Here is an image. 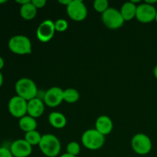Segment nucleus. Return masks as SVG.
<instances>
[{
  "mask_svg": "<svg viewBox=\"0 0 157 157\" xmlns=\"http://www.w3.org/2000/svg\"><path fill=\"white\" fill-rule=\"evenodd\" d=\"M17 95L29 101L36 98L38 88L36 84L30 78H23L18 80L15 86Z\"/></svg>",
  "mask_w": 157,
  "mask_h": 157,
  "instance_id": "obj_1",
  "label": "nucleus"
},
{
  "mask_svg": "<svg viewBox=\"0 0 157 157\" xmlns=\"http://www.w3.org/2000/svg\"><path fill=\"white\" fill-rule=\"evenodd\" d=\"M38 146L41 153L48 157H55L61 152V143L53 134L42 135Z\"/></svg>",
  "mask_w": 157,
  "mask_h": 157,
  "instance_id": "obj_2",
  "label": "nucleus"
},
{
  "mask_svg": "<svg viewBox=\"0 0 157 157\" xmlns=\"http://www.w3.org/2000/svg\"><path fill=\"white\" fill-rule=\"evenodd\" d=\"M9 48L14 54L20 55H29L32 52V42L27 36L15 35L9 39Z\"/></svg>",
  "mask_w": 157,
  "mask_h": 157,
  "instance_id": "obj_3",
  "label": "nucleus"
},
{
  "mask_svg": "<svg viewBox=\"0 0 157 157\" xmlns=\"http://www.w3.org/2000/svg\"><path fill=\"white\" fill-rule=\"evenodd\" d=\"M81 141L84 147L90 150H97L103 147L105 141L104 135L96 129H90L83 133Z\"/></svg>",
  "mask_w": 157,
  "mask_h": 157,
  "instance_id": "obj_4",
  "label": "nucleus"
},
{
  "mask_svg": "<svg viewBox=\"0 0 157 157\" xmlns=\"http://www.w3.org/2000/svg\"><path fill=\"white\" fill-rule=\"evenodd\" d=\"M102 21L104 25L110 29H118L122 27L124 19L121 13V11L113 8H109L102 13Z\"/></svg>",
  "mask_w": 157,
  "mask_h": 157,
  "instance_id": "obj_5",
  "label": "nucleus"
},
{
  "mask_svg": "<svg viewBox=\"0 0 157 157\" xmlns=\"http://www.w3.org/2000/svg\"><path fill=\"white\" fill-rule=\"evenodd\" d=\"M131 147L133 151L139 155H147L151 151L152 141L147 135L144 133H137L131 140Z\"/></svg>",
  "mask_w": 157,
  "mask_h": 157,
  "instance_id": "obj_6",
  "label": "nucleus"
},
{
  "mask_svg": "<svg viewBox=\"0 0 157 157\" xmlns=\"http://www.w3.org/2000/svg\"><path fill=\"white\" fill-rule=\"evenodd\" d=\"M66 8L68 16L75 21H83L87 15V7L81 0H72Z\"/></svg>",
  "mask_w": 157,
  "mask_h": 157,
  "instance_id": "obj_7",
  "label": "nucleus"
},
{
  "mask_svg": "<svg viewBox=\"0 0 157 157\" xmlns=\"http://www.w3.org/2000/svg\"><path fill=\"white\" fill-rule=\"evenodd\" d=\"M9 111L15 118H21L28 113V101L21 97H12L9 102Z\"/></svg>",
  "mask_w": 157,
  "mask_h": 157,
  "instance_id": "obj_8",
  "label": "nucleus"
},
{
  "mask_svg": "<svg viewBox=\"0 0 157 157\" xmlns=\"http://www.w3.org/2000/svg\"><path fill=\"white\" fill-rule=\"evenodd\" d=\"M157 10L153 6L144 2L137 6L136 18L142 23H150L156 18Z\"/></svg>",
  "mask_w": 157,
  "mask_h": 157,
  "instance_id": "obj_9",
  "label": "nucleus"
},
{
  "mask_svg": "<svg viewBox=\"0 0 157 157\" xmlns=\"http://www.w3.org/2000/svg\"><path fill=\"white\" fill-rule=\"evenodd\" d=\"M55 32V22L52 20H44L37 29V38L41 42H48L52 39Z\"/></svg>",
  "mask_w": 157,
  "mask_h": 157,
  "instance_id": "obj_10",
  "label": "nucleus"
},
{
  "mask_svg": "<svg viewBox=\"0 0 157 157\" xmlns=\"http://www.w3.org/2000/svg\"><path fill=\"white\" fill-rule=\"evenodd\" d=\"M64 101V90L58 87H51L44 94V103L50 107H56Z\"/></svg>",
  "mask_w": 157,
  "mask_h": 157,
  "instance_id": "obj_11",
  "label": "nucleus"
},
{
  "mask_svg": "<svg viewBox=\"0 0 157 157\" xmlns=\"http://www.w3.org/2000/svg\"><path fill=\"white\" fill-rule=\"evenodd\" d=\"M14 157H28L32 154V146L25 139L15 140L9 148Z\"/></svg>",
  "mask_w": 157,
  "mask_h": 157,
  "instance_id": "obj_12",
  "label": "nucleus"
},
{
  "mask_svg": "<svg viewBox=\"0 0 157 157\" xmlns=\"http://www.w3.org/2000/svg\"><path fill=\"white\" fill-rule=\"evenodd\" d=\"M44 110V104L39 98H34L28 101V114L34 118L40 117Z\"/></svg>",
  "mask_w": 157,
  "mask_h": 157,
  "instance_id": "obj_13",
  "label": "nucleus"
},
{
  "mask_svg": "<svg viewBox=\"0 0 157 157\" xmlns=\"http://www.w3.org/2000/svg\"><path fill=\"white\" fill-rule=\"evenodd\" d=\"M113 127V124L111 119L105 115L100 116L95 123V129L104 136L111 133Z\"/></svg>",
  "mask_w": 157,
  "mask_h": 157,
  "instance_id": "obj_14",
  "label": "nucleus"
},
{
  "mask_svg": "<svg viewBox=\"0 0 157 157\" xmlns=\"http://www.w3.org/2000/svg\"><path fill=\"white\" fill-rule=\"evenodd\" d=\"M136 8L137 6L131 1L127 2L123 5L121 9V13L124 21H130L136 18Z\"/></svg>",
  "mask_w": 157,
  "mask_h": 157,
  "instance_id": "obj_15",
  "label": "nucleus"
},
{
  "mask_svg": "<svg viewBox=\"0 0 157 157\" xmlns=\"http://www.w3.org/2000/svg\"><path fill=\"white\" fill-rule=\"evenodd\" d=\"M48 121L51 125L56 129H62L67 124L65 116L59 112H52L48 116Z\"/></svg>",
  "mask_w": 157,
  "mask_h": 157,
  "instance_id": "obj_16",
  "label": "nucleus"
},
{
  "mask_svg": "<svg viewBox=\"0 0 157 157\" xmlns=\"http://www.w3.org/2000/svg\"><path fill=\"white\" fill-rule=\"evenodd\" d=\"M18 125H19V127L21 130L25 131V133H28V132L36 130L37 121L35 118L32 117L29 115H25L23 117L20 118Z\"/></svg>",
  "mask_w": 157,
  "mask_h": 157,
  "instance_id": "obj_17",
  "label": "nucleus"
},
{
  "mask_svg": "<svg viewBox=\"0 0 157 157\" xmlns=\"http://www.w3.org/2000/svg\"><path fill=\"white\" fill-rule=\"evenodd\" d=\"M20 15L25 20H32L37 15V9L33 6L32 1L25 5H23L20 8Z\"/></svg>",
  "mask_w": 157,
  "mask_h": 157,
  "instance_id": "obj_18",
  "label": "nucleus"
},
{
  "mask_svg": "<svg viewBox=\"0 0 157 157\" xmlns=\"http://www.w3.org/2000/svg\"><path fill=\"white\" fill-rule=\"evenodd\" d=\"M41 137H42V135L40 134L39 132L37 131L36 130L25 133V140L31 146L39 145Z\"/></svg>",
  "mask_w": 157,
  "mask_h": 157,
  "instance_id": "obj_19",
  "label": "nucleus"
},
{
  "mask_svg": "<svg viewBox=\"0 0 157 157\" xmlns=\"http://www.w3.org/2000/svg\"><path fill=\"white\" fill-rule=\"evenodd\" d=\"M80 98V94L76 89L68 88L64 90V101L69 104L77 102Z\"/></svg>",
  "mask_w": 157,
  "mask_h": 157,
  "instance_id": "obj_20",
  "label": "nucleus"
},
{
  "mask_svg": "<svg viewBox=\"0 0 157 157\" xmlns=\"http://www.w3.org/2000/svg\"><path fill=\"white\" fill-rule=\"evenodd\" d=\"M109 2L107 0H95L94 2V8L95 11L101 13H104L109 9Z\"/></svg>",
  "mask_w": 157,
  "mask_h": 157,
  "instance_id": "obj_21",
  "label": "nucleus"
},
{
  "mask_svg": "<svg viewBox=\"0 0 157 157\" xmlns=\"http://www.w3.org/2000/svg\"><path fill=\"white\" fill-rule=\"evenodd\" d=\"M67 153L72 155V156H77L80 153L81 151V147H80L79 144L75 141H72V142L69 143L67 146Z\"/></svg>",
  "mask_w": 157,
  "mask_h": 157,
  "instance_id": "obj_22",
  "label": "nucleus"
},
{
  "mask_svg": "<svg viewBox=\"0 0 157 157\" xmlns=\"http://www.w3.org/2000/svg\"><path fill=\"white\" fill-rule=\"evenodd\" d=\"M67 27H68L67 21H66V20L62 19V18L58 19L55 22V28L56 32H65V31L67 29Z\"/></svg>",
  "mask_w": 157,
  "mask_h": 157,
  "instance_id": "obj_23",
  "label": "nucleus"
},
{
  "mask_svg": "<svg viewBox=\"0 0 157 157\" xmlns=\"http://www.w3.org/2000/svg\"><path fill=\"white\" fill-rule=\"evenodd\" d=\"M0 157H14L10 150L6 147H0Z\"/></svg>",
  "mask_w": 157,
  "mask_h": 157,
  "instance_id": "obj_24",
  "label": "nucleus"
},
{
  "mask_svg": "<svg viewBox=\"0 0 157 157\" xmlns=\"http://www.w3.org/2000/svg\"><path fill=\"white\" fill-rule=\"evenodd\" d=\"M32 3L38 9L44 7V6L46 5V1L45 0H33V1H32Z\"/></svg>",
  "mask_w": 157,
  "mask_h": 157,
  "instance_id": "obj_25",
  "label": "nucleus"
},
{
  "mask_svg": "<svg viewBox=\"0 0 157 157\" xmlns=\"http://www.w3.org/2000/svg\"><path fill=\"white\" fill-rule=\"evenodd\" d=\"M71 1L72 0H59V1H58V2L61 5H64V6H65L66 7H67V6H68L71 2Z\"/></svg>",
  "mask_w": 157,
  "mask_h": 157,
  "instance_id": "obj_26",
  "label": "nucleus"
},
{
  "mask_svg": "<svg viewBox=\"0 0 157 157\" xmlns=\"http://www.w3.org/2000/svg\"><path fill=\"white\" fill-rule=\"evenodd\" d=\"M15 2H16L18 4L21 5V6H23V5H25V4H27V3L30 2L31 1L30 0H16Z\"/></svg>",
  "mask_w": 157,
  "mask_h": 157,
  "instance_id": "obj_27",
  "label": "nucleus"
},
{
  "mask_svg": "<svg viewBox=\"0 0 157 157\" xmlns=\"http://www.w3.org/2000/svg\"><path fill=\"white\" fill-rule=\"evenodd\" d=\"M4 64H5L4 59L0 56V71H1V70L3 68V67H4Z\"/></svg>",
  "mask_w": 157,
  "mask_h": 157,
  "instance_id": "obj_28",
  "label": "nucleus"
},
{
  "mask_svg": "<svg viewBox=\"0 0 157 157\" xmlns=\"http://www.w3.org/2000/svg\"><path fill=\"white\" fill-rule=\"evenodd\" d=\"M145 2L147 3V4H150V5H152V6H153V4H154V3H156L157 1H156V0H153V1H149V0H146Z\"/></svg>",
  "mask_w": 157,
  "mask_h": 157,
  "instance_id": "obj_29",
  "label": "nucleus"
},
{
  "mask_svg": "<svg viewBox=\"0 0 157 157\" xmlns=\"http://www.w3.org/2000/svg\"><path fill=\"white\" fill-rule=\"evenodd\" d=\"M2 84H3V75L2 74V72L0 71V87L2 86Z\"/></svg>",
  "mask_w": 157,
  "mask_h": 157,
  "instance_id": "obj_30",
  "label": "nucleus"
},
{
  "mask_svg": "<svg viewBox=\"0 0 157 157\" xmlns=\"http://www.w3.org/2000/svg\"><path fill=\"white\" fill-rule=\"evenodd\" d=\"M60 157H76V156H72V155H71V154H68V153H64V154H62L61 155V156Z\"/></svg>",
  "mask_w": 157,
  "mask_h": 157,
  "instance_id": "obj_31",
  "label": "nucleus"
},
{
  "mask_svg": "<svg viewBox=\"0 0 157 157\" xmlns=\"http://www.w3.org/2000/svg\"><path fill=\"white\" fill-rule=\"evenodd\" d=\"M153 74H154L155 78H156V79L157 80V65L155 66L154 69H153Z\"/></svg>",
  "mask_w": 157,
  "mask_h": 157,
  "instance_id": "obj_32",
  "label": "nucleus"
},
{
  "mask_svg": "<svg viewBox=\"0 0 157 157\" xmlns=\"http://www.w3.org/2000/svg\"><path fill=\"white\" fill-rule=\"evenodd\" d=\"M6 0H0V4H3V3H6Z\"/></svg>",
  "mask_w": 157,
  "mask_h": 157,
  "instance_id": "obj_33",
  "label": "nucleus"
},
{
  "mask_svg": "<svg viewBox=\"0 0 157 157\" xmlns=\"http://www.w3.org/2000/svg\"><path fill=\"white\" fill-rule=\"evenodd\" d=\"M155 21H156V23H157V12H156V18H155Z\"/></svg>",
  "mask_w": 157,
  "mask_h": 157,
  "instance_id": "obj_34",
  "label": "nucleus"
}]
</instances>
